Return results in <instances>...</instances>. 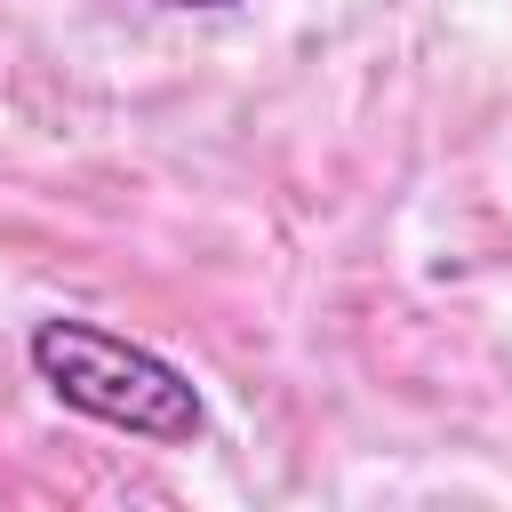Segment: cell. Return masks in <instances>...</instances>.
I'll return each mask as SVG.
<instances>
[{
  "label": "cell",
  "instance_id": "obj_1",
  "mask_svg": "<svg viewBox=\"0 0 512 512\" xmlns=\"http://www.w3.org/2000/svg\"><path fill=\"white\" fill-rule=\"evenodd\" d=\"M24 352H32V376H40L72 416H88V424H112V432L152 440V448H184V440L208 432L200 384H192L168 352L120 336V328H104V320L56 312V320L32 328Z\"/></svg>",
  "mask_w": 512,
  "mask_h": 512
},
{
  "label": "cell",
  "instance_id": "obj_2",
  "mask_svg": "<svg viewBox=\"0 0 512 512\" xmlns=\"http://www.w3.org/2000/svg\"><path fill=\"white\" fill-rule=\"evenodd\" d=\"M160 8H240V0H160Z\"/></svg>",
  "mask_w": 512,
  "mask_h": 512
}]
</instances>
